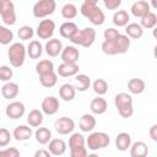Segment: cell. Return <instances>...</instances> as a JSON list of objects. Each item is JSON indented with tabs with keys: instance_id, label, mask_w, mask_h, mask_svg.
I'll list each match as a JSON object with an SVG mask.
<instances>
[{
	"instance_id": "1",
	"label": "cell",
	"mask_w": 157,
	"mask_h": 157,
	"mask_svg": "<svg viewBox=\"0 0 157 157\" xmlns=\"http://www.w3.org/2000/svg\"><path fill=\"white\" fill-rule=\"evenodd\" d=\"M130 47V39L126 34H119L118 38L113 40H104L102 43V50L107 55L124 54Z\"/></svg>"
},
{
	"instance_id": "2",
	"label": "cell",
	"mask_w": 157,
	"mask_h": 157,
	"mask_svg": "<svg viewBox=\"0 0 157 157\" xmlns=\"http://www.w3.org/2000/svg\"><path fill=\"white\" fill-rule=\"evenodd\" d=\"M114 104L121 118H131L134 114L132 97L129 93L120 92L114 97Z\"/></svg>"
},
{
	"instance_id": "3",
	"label": "cell",
	"mask_w": 157,
	"mask_h": 157,
	"mask_svg": "<svg viewBox=\"0 0 157 157\" xmlns=\"http://www.w3.org/2000/svg\"><path fill=\"white\" fill-rule=\"evenodd\" d=\"M81 15L83 17H86L92 25L94 26H101L104 23L105 21V15L104 12L97 6V5H91V4H86L83 2L81 5Z\"/></svg>"
},
{
	"instance_id": "4",
	"label": "cell",
	"mask_w": 157,
	"mask_h": 157,
	"mask_svg": "<svg viewBox=\"0 0 157 157\" xmlns=\"http://www.w3.org/2000/svg\"><path fill=\"white\" fill-rule=\"evenodd\" d=\"M96 39V31L92 27H86L83 29H77L70 38L71 43L81 45L83 48H90Z\"/></svg>"
},
{
	"instance_id": "5",
	"label": "cell",
	"mask_w": 157,
	"mask_h": 157,
	"mask_svg": "<svg viewBox=\"0 0 157 157\" xmlns=\"http://www.w3.org/2000/svg\"><path fill=\"white\" fill-rule=\"evenodd\" d=\"M26 54H27L26 47L20 42L11 44L10 48L7 49V58H9L10 64L13 67H20L23 65L25 59H26Z\"/></svg>"
},
{
	"instance_id": "6",
	"label": "cell",
	"mask_w": 157,
	"mask_h": 157,
	"mask_svg": "<svg viewBox=\"0 0 157 157\" xmlns=\"http://www.w3.org/2000/svg\"><path fill=\"white\" fill-rule=\"evenodd\" d=\"M87 147L91 151H97L104 147H108V145L110 144V137L108 134L102 132V131H96L88 135L87 140H86Z\"/></svg>"
},
{
	"instance_id": "7",
	"label": "cell",
	"mask_w": 157,
	"mask_h": 157,
	"mask_svg": "<svg viewBox=\"0 0 157 157\" xmlns=\"http://www.w3.org/2000/svg\"><path fill=\"white\" fill-rule=\"evenodd\" d=\"M55 9H56L55 0H38L32 9V13L37 18H44L52 15L55 11Z\"/></svg>"
},
{
	"instance_id": "8",
	"label": "cell",
	"mask_w": 157,
	"mask_h": 157,
	"mask_svg": "<svg viewBox=\"0 0 157 157\" xmlns=\"http://www.w3.org/2000/svg\"><path fill=\"white\" fill-rule=\"evenodd\" d=\"M0 15L5 25L12 26L16 23L15 5L11 0H0Z\"/></svg>"
},
{
	"instance_id": "9",
	"label": "cell",
	"mask_w": 157,
	"mask_h": 157,
	"mask_svg": "<svg viewBox=\"0 0 157 157\" xmlns=\"http://www.w3.org/2000/svg\"><path fill=\"white\" fill-rule=\"evenodd\" d=\"M55 31V22L53 20H43L37 26V36L40 39H49L53 37Z\"/></svg>"
},
{
	"instance_id": "10",
	"label": "cell",
	"mask_w": 157,
	"mask_h": 157,
	"mask_svg": "<svg viewBox=\"0 0 157 157\" xmlns=\"http://www.w3.org/2000/svg\"><path fill=\"white\" fill-rule=\"evenodd\" d=\"M55 131L60 135H69L75 129V121L69 117H61L54 123Z\"/></svg>"
},
{
	"instance_id": "11",
	"label": "cell",
	"mask_w": 157,
	"mask_h": 157,
	"mask_svg": "<svg viewBox=\"0 0 157 157\" xmlns=\"http://www.w3.org/2000/svg\"><path fill=\"white\" fill-rule=\"evenodd\" d=\"M25 112H26L25 104L22 102H17V101L11 102L5 108V114L10 119H20V118H22L25 115Z\"/></svg>"
},
{
	"instance_id": "12",
	"label": "cell",
	"mask_w": 157,
	"mask_h": 157,
	"mask_svg": "<svg viewBox=\"0 0 157 157\" xmlns=\"http://www.w3.org/2000/svg\"><path fill=\"white\" fill-rule=\"evenodd\" d=\"M60 103L59 99L54 96H47L42 101V112L47 115H54L59 110Z\"/></svg>"
},
{
	"instance_id": "13",
	"label": "cell",
	"mask_w": 157,
	"mask_h": 157,
	"mask_svg": "<svg viewBox=\"0 0 157 157\" xmlns=\"http://www.w3.org/2000/svg\"><path fill=\"white\" fill-rule=\"evenodd\" d=\"M61 60L63 63H69V64H76L78 58H80V52L77 48H75L74 45H66L65 48H63L61 53Z\"/></svg>"
},
{
	"instance_id": "14",
	"label": "cell",
	"mask_w": 157,
	"mask_h": 157,
	"mask_svg": "<svg viewBox=\"0 0 157 157\" xmlns=\"http://www.w3.org/2000/svg\"><path fill=\"white\" fill-rule=\"evenodd\" d=\"M78 70H80V67L77 64L63 63L56 69V74L59 76H63V77H70V76H75L76 74H78Z\"/></svg>"
},
{
	"instance_id": "15",
	"label": "cell",
	"mask_w": 157,
	"mask_h": 157,
	"mask_svg": "<svg viewBox=\"0 0 157 157\" xmlns=\"http://www.w3.org/2000/svg\"><path fill=\"white\" fill-rule=\"evenodd\" d=\"M61 50H63V43L60 39L52 38L45 43V53L52 58L58 56L61 53Z\"/></svg>"
},
{
	"instance_id": "16",
	"label": "cell",
	"mask_w": 157,
	"mask_h": 157,
	"mask_svg": "<svg viewBox=\"0 0 157 157\" xmlns=\"http://www.w3.org/2000/svg\"><path fill=\"white\" fill-rule=\"evenodd\" d=\"M107 108H108V103H107V101H105L103 97H101V96L93 98V99L91 101V103H90V109H91V112H92L93 114H97V115H101V114L105 113Z\"/></svg>"
},
{
	"instance_id": "17",
	"label": "cell",
	"mask_w": 157,
	"mask_h": 157,
	"mask_svg": "<svg viewBox=\"0 0 157 157\" xmlns=\"http://www.w3.org/2000/svg\"><path fill=\"white\" fill-rule=\"evenodd\" d=\"M18 91H20V87L16 82H11V81H7L2 87H1V94L5 99H12V98H16L17 94H18Z\"/></svg>"
},
{
	"instance_id": "18",
	"label": "cell",
	"mask_w": 157,
	"mask_h": 157,
	"mask_svg": "<svg viewBox=\"0 0 157 157\" xmlns=\"http://www.w3.org/2000/svg\"><path fill=\"white\" fill-rule=\"evenodd\" d=\"M48 151L53 156H61L66 151V144L61 139H52L49 141V150Z\"/></svg>"
},
{
	"instance_id": "19",
	"label": "cell",
	"mask_w": 157,
	"mask_h": 157,
	"mask_svg": "<svg viewBox=\"0 0 157 157\" xmlns=\"http://www.w3.org/2000/svg\"><path fill=\"white\" fill-rule=\"evenodd\" d=\"M78 126L83 132L92 131L96 128V118L92 114H83L78 120Z\"/></svg>"
},
{
	"instance_id": "20",
	"label": "cell",
	"mask_w": 157,
	"mask_h": 157,
	"mask_svg": "<svg viewBox=\"0 0 157 157\" xmlns=\"http://www.w3.org/2000/svg\"><path fill=\"white\" fill-rule=\"evenodd\" d=\"M75 94H76V88L74 85L71 83H64L60 86L59 88V96L63 101L65 102H70L75 98Z\"/></svg>"
},
{
	"instance_id": "21",
	"label": "cell",
	"mask_w": 157,
	"mask_h": 157,
	"mask_svg": "<svg viewBox=\"0 0 157 157\" xmlns=\"http://www.w3.org/2000/svg\"><path fill=\"white\" fill-rule=\"evenodd\" d=\"M32 134H33V131H32V129L29 126H27V125H18V126L15 128V130L12 132V136L17 141H26V140H28L32 136Z\"/></svg>"
},
{
	"instance_id": "22",
	"label": "cell",
	"mask_w": 157,
	"mask_h": 157,
	"mask_svg": "<svg viewBox=\"0 0 157 157\" xmlns=\"http://www.w3.org/2000/svg\"><path fill=\"white\" fill-rule=\"evenodd\" d=\"M150 11V4L145 0H139L135 1L131 5V13L135 17H142L145 13H147Z\"/></svg>"
},
{
	"instance_id": "23",
	"label": "cell",
	"mask_w": 157,
	"mask_h": 157,
	"mask_svg": "<svg viewBox=\"0 0 157 157\" xmlns=\"http://www.w3.org/2000/svg\"><path fill=\"white\" fill-rule=\"evenodd\" d=\"M148 153V147L142 141H136L130 145V156L131 157H145Z\"/></svg>"
},
{
	"instance_id": "24",
	"label": "cell",
	"mask_w": 157,
	"mask_h": 157,
	"mask_svg": "<svg viewBox=\"0 0 157 157\" xmlns=\"http://www.w3.org/2000/svg\"><path fill=\"white\" fill-rule=\"evenodd\" d=\"M125 33L129 38H132V39H139L144 36V28L140 26V23H128L126 27H125Z\"/></svg>"
},
{
	"instance_id": "25",
	"label": "cell",
	"mask_w": 157,
	"mask_h": 157,
	"mask_svg": "<svg viewBox=\"0 0 157 157\" xmlns=\"http://www.w3.org/2000/svg\"><path fill=\"white\" fill-rule=\"evenodd\" d=\"M146 83L142 78H131L128 82V90L131 94H141L145 91Z\"/></svg>"
},
{
	"instance_id": "26",
	"label": "cell",
	"mask_w": 157,
	"mask_h": 157,
	"mask_svg": "<svg viewBox=\"0 0 157 157\" xmlns=\"http://www.w3.org/2000/svg\"><path fill=\"white\" fill-rule=\"evenodd\" d=\"M131 145V136L128 132H120L115 137V146L119 151H126Z\"/></svg>"
},
{
	"instance_id": "27",
	"label": "cell",
	"mask_w": 157,
	"mask_h": 157,
	"mask_svg": "<svg viewBox=\"0 0 157 157\" xmlns=\"http://www.w3.org/2000/svg\"><path fill=\"white\" fill-rule=\"evenodd\" d=\"M77 29H78V28H77L76 23H74V22H71V21H67V22H64V23L60 26L59 33H60V36H61L63 38L70 39V38L72 37V34H74Z\"/></svg>"
},
{
	"instance_id": "28",
	"label": "cell",
	"mask_w": 157,
	"mask_h": 157,
	"mask_svg": "<svg viewBox=\"0 0 157 157\" xmlns=\"http://www.w3.org/2000/svg\"><path fill=\"white\" fill-rule=\"evenodd\" d=\"M75 81H76V86L75 88L80 92H85L90 88L91 86V78L85 75V74H76L75 75Z\"/></svg>"
},
{
	"instance_id": "29",
	"label": "cell",
	"mask_w": 157,
	"mask_h": 157,
	"mask_svg": "<svg viewBox=\"0 0 157 157\" xmlns=\"http://www.w3.org/2000/svg\"><path fill=\"white\" fill-rule=\"evenodd\" d=\"M26 52L31 59H38V58H40V55L43 53V47L38 40H32V42H29Z\"/></svg>"
},
{
	"instance_id": "30",
	"label": "cell",
	"mask_w": 157,
	"mask_h": 157,
	"mask_svg": "<svg viewBox=\"0 0 157 157\" xmlns=\"http://www.w3.org/2000/svg\"><path fill=\"white\" fill-rule=\"evenodd\" d=\"M27 123L33 128L39 126L43 123V112L39 109H32L27 115Z\"/></svg>"
},
{
	"instance_id": "31",
	"label": "cell",
	"mask_w": 157,
	"mask_h": 157,
	"mask_svg": "<svg viewBox=\"0 0 157 157\" xmlns=\"http://www.w3.org/2000/svg\"><path fill=\"white\" fill-rule=\"evenodd\" d=\"M36 141L40 145H45L52 140V131L48 128H38L34 132Z\"/></svg>"
},
{
	"instance_id": "32",
	"label": "cell",
	"mask_w": 157,
	"mask_h": 157,
	"mask_svg": "<svg viewBox=\"0 0 157 157\" xmlns=\"http://www.w3.org/2000/svg\"><path fill=\"white\" fill-rule=\"evenodd\" d=\"M130 16L125 10H118L114 15H113V23L117 27H125L129 23Z\"/></svg>"
},
{
	"instance_id": "33",
	"label": "cell",
	"mask_w": 157,
	"mask_h": 157,
	"mask_svg": "<svg viewBox=\"0 0 157 157\" xmlns=\"http://www.w3.org/2000/svg\"><path fill=\"white\" fill-rule=\"evenodd\" d=\"M140 18H141L140 26H141L142 28H146V29L153 28V27L156 26V23H157V16H156V13L152 12V11H148L147 13H145V15H144L142 17H140Z\"/></svg>"
},
{
	"instance_id": "34",
	"label": "cell",
	"mask_w": 157,
	"mask_h": 157,
	"mask_svg": "<svg viewBox=\"0 0 157 157\" xmlns=\"http://www.w3.org/2000/svg\"><path fill=\"white\" fill-rule=\"evenodd\" d=\"M39 82L43 87L45 88H50L53 86L56 85L58 82V74H55L54 71L52 72H48V74H44L42 76H39Z\"/></svg>"
},
{
	"instance_id": "35",
	"label": "cell",
	"mask_w": 157,
	"mask_h": 157,
	"mask_svg": "<svg viewBox=\"0 0 157 157\" xmlns=\"http://www.w3.org/2000/svg\"><path fill=\"white\" fill-rule=\"evenodd\" d=\"M52 71H54V64H53V61H50L48 59L40 60L36 65V72L38 74V76H42V75L52 72Z\"/></svg>"
},
{
	"instance_id": "36",
	"label": "cell",
	"mask_w": 157,
	"mask_h": 157,
	"mask_svg": "<svg viewBox=\"0 0 157 157\" xmlns=\"http://www.w3.org/2000/svg\"><path fill=\"white\" fill-rule=\"evenodd\" d=\"M61 16L66 20H72L77 16V7L74 5V4H65L63 7H61Z\"/></svg>"
},
{
	"instance_id": "37",
	"label": "cell",
	"mask_w": 157,
	"mask_h": 157,
	"mask_svg": "<svg viewBox=\"0 0 157 157\" xmlns=\"http://www.w3.org/2000/svg\"><path fill=\"white\" fill-rule=\"evenodd\" d=\"M92 88H93L94 93H97L98 96H103V94H105L107 91H108V83H107V81L103 80V78H97V80L93 81Z\"/></svg>"
},
{
	"instance_id": "38",
	"label": "cell",
	"mask_w": 157,
	"mask_h": 157,
	"mask_svg": "<svg viewBox=\"0 0 157 157\" xmlns=\"http://www.w3.org/2000/svg\"><path fill=\"white\" fill-rule=\"evenodd\" d=\"M13 39V33L11 29H9L5 26H0V44L7 45L12 42Z\"/></svg>"
},
{
	"instance_id": "39",
	"label": "cell",
	"mask_w": 157,
	"mask_h": 157,
	"mask_svg": "<svg viewBox=\"0 0 157 157\" xmlns=\"http://www.w3.org/2000/svg\"><path fill=\"white\" fill-rule=\"evenodd\" d=\"M85 137L82 134L78 132H74L70 137H69V147L74 148V147H78V146H85Z\"/></svg>"
},
{
	"instance_id": "40",
	"label": "cell",
	"mask_w": 157,
	"mask_h": 157,
	"mask_svg": "<svg viewBox=\"0 0 157 157\" xmlns=\"http://www.w3.org/2000/svg\"><path fill=\"white\" fill-rule=\"evenodd\" d=\"M17 36L22 40H29L34 36V31L31 26H22V27H20V29L17 32Z\"/></svg>"
},
{
	"instance_id": "41",
	"label": "cell",
	"mask_w": 157,
	"mask_h": 157,
	"mask_svg": "<svg viewBox=\"0 0 157 157\" xmlns=\"http://www.w3.org/2000/svg\"><path fill=\"white\" fill-rule=\"evenodd\" d=\"M12 76H13V71H12V69H10V66H7V65L0 66V81L7 82L12 78Z\"/></svg>"
},
{
	"instance_id": "42",
	"label": "cell",
	"mask_w": 157,
	"mask_h": 157,
	"mask_svg": "<svg viewBox=\"0 0 157 157\" xmlns=\"http://www.w3.org/2000/svg\"><path fill=\"white\" fill-rule=\"evenodd\" d=\"M11 140V134L7 129L0 128V147H5L10 144Z\"/></svg>"
},
{
	"instance_id": "43",
	"label": "cell",
	"mask_w": 157,
	"mask_h": 157,
	"mask_svg": "<svg viewBox=\"0 0 157 157\" xmlns=\"http://www.w3.org/2000/svg\"><path fill=\"white\" fill-rule=\"evenodd\" d=\"M70 155H71V157H86L88 155V152L85 146H78V147L70 148Z\"/></svg>"
},
{
	"instance_id": "44",
	"label": "cell",
	"mask_w": 157,
	"mask_h": 157,
	"mask_svg": "<svg viewBox=\"0 0 157 157\" xmlns=\"http://www.w3.org/2000/svg\"><path fill=\"white\" fill-rule=\"evenodd\" d=\"M20 151L16 147H7L2 151H0V157H18Z\"/></svg>"
},
{
	"instance_id": "45",
	"label": "cell",
	"mask_w": 157,
	"mask_h": 157,
	"mask_svg": "<svg viewBox=\"0 0 157 157\" xmlns=\"http://www.w3.org/2000/svg\"><path fill=\"white\" fill-rule=\"evenodd\" d=\"M119 31L118 29H115V28H107L105 31H104V33H103V36H104V40H113V39H115V38H118L119 37Z\"/></svg>"
},
{
	"instance_id": "46",
	"label": "cell",
	"mask_w": 157,
	"mask_h": 157,
	"mask_svg": "<svg viewBox=\"0 0 157 157\" xmlns=\"http://www.w3.org/2000/svg\"><path fill=\"white\" fill-rule=\"evenodd\" d=\"M103 4L108 10H117L121 5V0H103Z\"/></svg>"
},
{
	"instance_id": "47",
	"label": "cell",
	"mask_w": 157,
	"mask_h": 157,
	"mask_svg": "<svg viewBox=\"0 0 157 157\" xmlns=\"http://www.w3.org/2000/svg\"><path fill=\"white\" fill-rule=\"evenodd\" d=\"M150 137L153 141H157V124H153L150 128Z\"/></svg>"
},
{
	"instance_id": "48",
	"label": "cell",
	"mask_w": 157,
	"mask_h": 157,
	"mask_svg": "<svg viewBox=\"0 0 157 157\" xmlns=\"http://www.w3.org/2000/svg\"><path fill=\"white\" fill-rule=\"evenodd\" d=\"M36 157H50V152L49 151H45V150H38L36 153H34Z\"/></svg>"
},
{
	"instance_id": "49",
	"label": "cell",
	"mask_w": 157,
	"mask_h": 157,
	"mask_svg": "<svg viewBox=\"0 0 157 157\" xmlns=\"http://www.w3.org/2000/svg\"><path fill=\"white\" fill-rule=\"evenodd\" d=\"M86 4H91V5H97L98 0H85Z\"/></svg>"
},
{
	"instance_id": "50",
	"label": "cell",
	"mask_w": 157,
	"mask_h": 157,
	"mask_svg": "<svg viewBox=\"0 0 157 157\" xmlns=\"http://www.w3.org/2000/svg\"><path fill=\"white\" fill-rule=\"evenodd\" d=\"M151 5H152V7H157V1L156 0H151Z\"/></svg>"
}]
</instances>
